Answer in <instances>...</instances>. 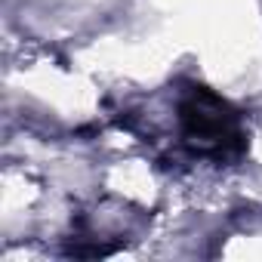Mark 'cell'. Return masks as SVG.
<instances>
[{"label": "cell", "mask_w": 262, "mask_h": 262, "mask_svg": "<svg viewBox=\"0 0 262 262\" xmlns=\"http://www.w3.org/2000/svg\"><path fill=\"white\" fill-rule=\"evenodd\" d=\"M182 126H185V136L201 145L225 148V145H237L241 139L234 111L207 90H198L182 105Z\"/></svg>", "instance_id": "1"}]
</instances>
